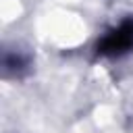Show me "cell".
<instances>
[{
    "mask_svg": "<svg viewBox=\"0 0 133 133\" xmlns=\"http://www.w3.org/2000/svg\"><path fill=\"white\" fill-rule=\"evenodd\" d=\"M129 52H133V17H127L116 27L108 29L96 44V54L102 58H121Z\"/></svg>",
    "mask_w": 133,
    "mask_h": 133,
    "instance_id": "6da1fadb",
    "label": "cell"
},
{
    "mask_svg": "<svg viewBox=\"0 0 133 133\" xmlns=\"http://www.w3.org/2000/svg\"><path fill=\"white\" fill-rule=\"evenodd\" d=\"M2 64H4V71H6V75L8 73H12L15 77H23L27 71H29V64H31V60H29V56L25 54V52H21V50H17V52H4V58H2Z\"/></svg>",
    "mask_w": 133,
    "mask_h": 133,
    "instance_id": "7a4b0ae2",
    "label": "cell"
}]
</instances>
